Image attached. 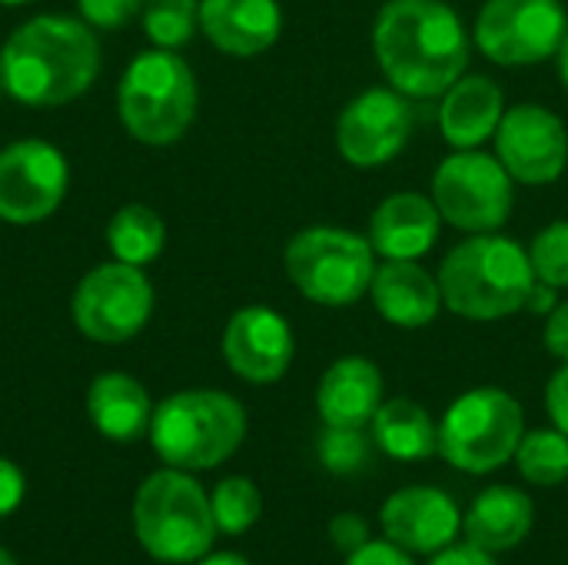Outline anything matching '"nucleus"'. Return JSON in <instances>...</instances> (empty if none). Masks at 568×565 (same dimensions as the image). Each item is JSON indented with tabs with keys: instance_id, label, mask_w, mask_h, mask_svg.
Returning a JSON list of instances; mask_svg holds the SVG:
<instances>
[{
	"instance_id": "obj_1",
	"label": "nucleus",
	"mask_w": 568,
	"mask_h": 565,
	"mask_svg": "<svg viewBox=\"0 0 568 565\" xmlns=\"http://www.w3.org/2000/svg\"><path fill=\"white\" fill-rule=\"evenodd\" d=\"M373 57L409 100L443 97L469 67V30L446 0H386L373 20Z\"/></svg>"
},
{
	"instance_id": "obj_2",
	"label": "nucleus",
	"mask_w": 568,
	"mask_h": 565,
	"mask_svg": "<svg viewBox=\"0 0 568 565\" xmlns=\"http://www.w3.org/2000/svg\"><path fill=\"white\" fill-rule=\"evenodd\" d=\"M100 73V40L90 23L67 13L23 20L0 47V87L10 100L53 110L83 97Z\"/></svg>"
},
{
	"instance_id": "obj_3",
	"label": "nucleus",
	"mask_w": 568,
	"mask_h": 565,
	"mask_svg": "<svg viewBox=\"0 0 568 565\" xmlns=\"http://www.w3.org/2000/svg\"><path fill=\"white\" fill-rule=\"evenodd\" d=\"M436 276L446 310L473 323L523 313L536 286L529 250L503 233L466 236L443 256Z\"/></svg>"
},
{
	"instance_id": "obj_4",
	"label": "nucleus",
	"mask_w": 568,
	"mask_h": 565,
	"mask_svg": "<svg viewBox=\"0 0 568 565\" xmlns=\"http://www.w3.org/2000/svg\"><path fill=\"white\" fill-rule=\"evenodd\" d=\"M250 430L246 410L223 390H180L153 406V453L186 473L216 470L243 446Z\"/></svg>"
},
{
	"instance_id": "obj_5",
	"label": "nucleus",
	"mask_w": 568,
	"mask_h": 565,
	"mask_svg": "<svg viewBox=\"0 0 568 565\" xmlns=\"http://www.w3.org/2000/svg\"><path fill=\"white\" fill-rule=\"evenodd\" d=\"M200 87L193 67L163 47L136 53L116 87L123 130L143 147H173L196 120Z\"/></svg>"
},
{
	"instance_id": "obj_6",
	"label": "nucleus",
	"mask_w": 568,
	"mask_h": 565,
	"mask_svg": "<svg viewBox=\"0 0 568 565\" xmlns=\"http://www.w3.org/2000/svg\"><path fill=\"white\" fill-rule=\"evenodd\" d=\"M133 533L156 563H200L220 536L206 490L186 470H160L146 476L133 496Z\"/></svg>"
},
{
	"instance_id": "obj_7",
	"label": "nucleus",
	"mask_w": 568,
	"mask_h": 565,
	"mask_svg": "<svg viewBox=\"0 0 568 565\" xmlns=\"http://www.w3.org/2000/svg\"><path fill=\"white\" fill-rule=\"evenodd\" d=\"M379 256L366 233L346 226H306L290 236L283 270L290 283L316 306L343 310L369 293Z\"/></svg>"
},
{
	"instance_id": "obj_8",
	"label": "nucleus",
	"mask_w": 568,
	"mask_h": 565,
	"mask_svg": "<svg viewBox=\"0 0 568 565\" xmlns=\"http://www.w3.org/2000/svg\"><path fill=\"white\" fill-rule=\"evenodd\" d=\"M523 433V403L503 386H476L446 406L439 420V456L459 473L489 476L516 460Z\"/></svg>"
},
{
	"instance_id": "obj_9",
	"label": "nucleus",
	"mask_w": 568,
	"mask_h": 565,
	"mask_svg": "<svg viewBox=\"0 0 568 565\" xmlns=\"http://www.w3.org/2000/svg\"><path fill=\"white\" fill-rule=\"evenodd\" d=\"M433 203L453 230L499 233L516 203V180L486 150H453L433 173Z\"/></svg>"
},
{
	"instance_id": "obj_10",
	"label": "nucleus",
	"mask_w": 568,
	"mask_h": 565,
	"mask_svg": "<svg viewBox=\"0 0 568 565\" xmlns=\"http://www.w3.org/2000/svg\"><path fill=\"white\" fill-rule=\"evenodd\" d=\"M156 293L143 266L130 263H100L73 290L70 316L73 326L93 343H126L150 323Z\"/></svg>"
},
{
	"instance_id": "obj_11",
	"label": "nucleus",
	"mask_w": 568,
	"mask_h": 565,
	"mask_svg": "<svg viewBox=\"0 0 568 565\" xmlns=\"http://www.w3.org/2000/svg\"><path fill=\"white\" fill-rule=\"evenodd\" d=\"M568 33L562 0H486L473 40L499 67H532L556 57Z\"/></svg>"
},
{
	"instance_id": "obj_12",
	"label": "nucleus",
	"mask_w": 568,
	"mask_h": 565,
	"mask_svg": "<svg viewBox=\"0 0 568 565\" xmlns=\"http://www.w3.org/2000/svg\"><path fill=\"white\" fill-rule=\"evenodd\" d=\"M70 186V163L60 147L40 137L13 140L0 150V220L33 226L50 220Z\"/></svg>"
},
{
	"instance_id": "obj_13",
	"label": "nucleus",
	"mask_w": 568,
	"mask_h": 565,
	"mask_svg": "<svg viewBox=\"0 0 568 565\" xmlns=\"http://www.w3.org/2000/svg\"><path fill=\"white\" fill-rule=\"evenodd\" d=\"M413 137L409 97L396 87H369L356 93L336 117V150L356 170L393 163Z\"/></svg>"
},
{
	"instance_id": "obj_14",
	"label": "nucleus",
	"mask_w": 568,
	"mask_h": 565,
	"mask_svg": "<svg viewBox=\"0 0 568 565\" xmlns=\"http://www.w3.org/2000/svg\"><path fill=\"white\" fill-rule=\"evenodd\" d=\"M499 163L523 186H549L568 167V130L542 103L506 107L493 137Z\"/></svg>"
},
{
	"instance_id": "obj_15",
	"label": "nucleus",
	"mask_w": 568,
	"mask_h": 565,
	"mask_svg": "<svg viewBox=\"0 0 568 565\" xmlns=\"http://www.w3.org/2000/svg\"><path fill=\"white\" fill-rule=\"evenodd\" d=\"M226 366L253 386L280 383L296 356V336L283 313L273 306H243L236 310L220 340Z\"/></svg>"
},
{
	"instance_id": "obj_16",
	"label": "nucleus",
	"mask_w": 568,
	"mask_h": 565,
	"mask_svg": "<svg viewBox=\"0 0 568 565\" xmlns=\"http://www.w3.org/2000/svg\"><path fill=\"white\" fill-rule=\"evenodd\" d=\"M379 526L389 543L413 556H436L459 543L463 509L439 486H403L379 506Z\"/></svg>"
},
{
	"instance_id": "obj_17",
	"label": "nucleus",
	"mask_w": 568,
	"mask_h": 565,
	"mask_svg": "<svg viewBox=\"0 0 568 565\" xmlns=\"http://www.w3.org/2000/svg\"><path fill=\"white\" fill-rule=\"evenodd\" d=\"M366 296L373 310L396 330H426L446 310L439 276L419 260H383Z\"/></svg>"
},
{
	"instance_id": "obj_18",
	"label": "nucleus",
	"mask_w": 568,
	"mask_h": 565,
	"mask_svg": "<svg viewBox=\"0 0 568 565\" xmlns=\"http://www.w3.org/2000/svg\"><path fill=\"white\" fill-rule=\"evenodd\" d=\"M200 33L226 57H260L283 33L280 0H200Z\"/></svg>"
},
{
	"instance_id": "obj_19",
	"label": "nucleus",
	"mask_w": 568,
	"mask_h": 565,
	"mask_svg": "<svg viewBox=\"0 0 568 565\" xmlns=\"http://www.w3.org/2000/svg\"><path fill=\"white\" fill-rule=\"evenodd\" d=\"M443 230V216L433 196L399 190L386 196L369 216V243L379 260H423Z\"/></svg>"
},
{
	"instance_id": "obj_20",
	"label": "nucleus",
	"mask_w": 568,
	"mask_h": 565,
	"mask_svg": "<svg viewBox=\"0 0 568 565\" xmlns=\"http://www.w3.org/2000/svg\"><path fill=\"white\" fill-rule=\"evenodd\" d=\"M383 370L366 356H339L326 366L316 386V413L323 426L366 430L383 406Z\"/></svg>"
},
{
	"instance_id": "obj_21",
	"label": "nucleus",
	"mask_w": 568,
	"mask_h": 565,
	"mask_svg": "<svg viewBox=\"0 0 568 565\" xmlns=\"http://www.w3.org/2000/svg\"><path fill=\"white\" fill-rule=\"evenodd\" d=\"M503 113V87L486 73H463L439 97V133L453 150H479L496 137Z\"/></svg>"
},
{
	"instance_id": "obj_22",
	"label": "nucleus",
	"mask_w": 568,
	"mask_h": 565,
	"mask_svg": "<svg viewBox=\"0 0 568 565\" xmlns=\"http://www.w3.org/2000/svg\"><path fill=\"white\" fill-rule=\"evenodd\" d=\"M532 526H536L532 496L506 483L483 490L463 513V539L493 556H506L519 549L529 539Z\"/></svg>"
},
{
	"instance_id": "obj_23",
	"label": "nucleus",
	"mask_w": 568,
	"mask_h": 565,
	"mask_svg": "<svg viewBox=\"0 0 568 565\" xmlns=\"http://www.w3.org/2000/svg\"><path fill=\"white\" fill-rule=\"evenodd\" d=\"M87 416L100 436L113 443H133L150 433L153 400L136 376L110 370L93 376L87 390Z\"/></svg>"
},
{
	"instance_id": "obj_24",
	"label": "nucleus",
	"mask_w": 568,
	"mask_h": 565,
	"mask_svg": "<svg viewBox=\"0 0 568 565\" xmlns=\"http://www.w3.org/2000/svg\"><path fill=\"white\" fill-rule=\"evenodd\" d=\"M373 446L396 463H423L439 456V423L416 400H383L369 423Z\"/></svg>"
},
{
	"instance_id": "obj_25",
	"label": "nucleus",
	"mask_w": 568,
	"mask_h": 565,
	"mask_svg": "<svg viewBox=\"0 0 568 565\" xmlns=\"http://www.w3.org/2000/svg\"><path fill=\"white\" fill-rule=\"evenodd\" d=\"M163 243H166V226L160 213L146 203H126L106 223V246L120 263L150 266L163 253Z\"/></svg>"
},
{
	"instance_id": "obj_26",
	"label": "nucleus",
	"mask_w": 568,
	"mask_h": 565,
	"mask_svg": "<svg viewBox=\"0 0 568 565\" xmlns=\"http://www.w3.org/2000/svg\"><path fill=\"white\" fill-rule=\"evenodd\" d=\"M513 463L526 483L539 490H556L568 483V436L556 426L526 430Z\"/></svg>"
},
{
	"instance_id": "obj_27",
	"label": "nucleus",
	"mask_w": 568,
	"mask_h": 565,
	"mask_svg": "<svg viewBox=\"0 0 568 565\" xmlns=\"http://www.w3.org/2000/svg\"><path fill=\"white\" fill-rule=\"evenodd\" d=\"M210 509L223 536H246L263 516V493L250 476H226L210 493Z\"/></svg>"
},
{
	"instance_id": "obj_28",
	"label": "nucleus",
	"mask_w": 568,
	"mask_h": 565,
	"mask_svg": "<svg viewBox=\"0 0 568 565\" xmlns=\"http://www.w3.org/2000/svg\"><path fill=\"white\" fill-rule=\"evenodd\" d=\"M143 33L153 47L180 50L200 30V0H143Z\"/></svg>"
},
{
	"instance_id": "obj_29",
	"label": "nucleus",
	"mask_w": 568,
	"mask_h": 565,
	"mask_svg": "<svg viewBox=\"0 0 568 565\" xmlns=\"http://www.w3.org/2000/svg\"><path fill=\"white\" fill-rule=\"evenodd\" d=\"M316 456H320V466L333 476L363 473L373 456V436H366V430L323 426L316 440Z\"/></svg>"
},
{
	"instance_id": "obj_30",
	"label": "nucleus",
	"mask_w": 568,
	"mask_h": 565,
	"mask_svg": "<svg viewBox=\"0 0 568 565\" xmlns=\"http://www.w3.org/2000/svg\"><path fill=\"white\" fill-rule=\"evenodd\" d=\"M526 250H529V263L539 283L568 290V220L546 223Z\"/></svg>"
},
{
	"instance_id": "obj_31",
	"label": "nucleus",
	"mask_w": 568,
	"mask_h": 565,
	"mask_svg": "<svg viewBox=\"0 0 568 565\" xmlns=\"http://www.w3.org/2000/svg\"><path fill=\"white\" fill-rule=\"evenodd\" d=\"M77 10L93 30H120L143 10V0H77Z\"/></svg>"
},
{
	"instance_id": "obj_32",
	"label": "nucleus",
	"mask_w": 568,
	"mask_h": 565,
	"mask_svg": "<svg viewBox=\"0 0 568 565\" xmlns=\"http://www.w3.org/2000/svg\"><path fill=\"white\" fill-rule=\"evenodd\" d=\"M326 536H329V543L343 553V556H349L353 549H359V546H366L373 536H369V523L359 516V513H336L333 519H329V526H326Z\"/></svg>"
},
{
	"instance_id": "obj_33",
	"label": "nucleus",
	"mask_w": 568,
	"mask_h": 565,
	"mask_svg": "<svg viewBox=\"0 0 568 565\" xmlns=\"http://www.w3.org/2000/svg\"><path fill=\"white\" fill-rule=\"evenodd\" d=\"M343 565H416V556L383 536V539H369L366 546L353 549Z\"/></svg>"
},
{
	"instance_id": "obj_34",
	"label": "nucleus",
	"mask_w": 568,
	"mask_h": 565,
	"mask_svg": "<svg viewBox=\"0 0 568 565\" xmlns=\"http://www.w3.org/2000/svg\"><path fill=\"white\" fill-rule=\"evenodd\" d=\"M546 413L549 423L568 436V363H562L546 383Z\"/></svg>"
},
{
	"instance_id": "obj_35",
	"label": "nucleus",
	"mask_w": 568,
	"mask_h": 565,
	"mask_svg": "<svg viewBox=\"0 0 568 565\" xmlns=\"http://www.w3.org/2000/svg\"><path fill=\"white\" fill-rule=\"evenodd\" d=\"M542 343H546L549 356H556L559 363H568V300H559L556 310L546 316Z\"/></svg>"
},
{
	"instance_id": "obj_36",
	"label": "nucleus",
	"mask_w": 568,
	"mask_h": 565,
	"mask_svg": "<svg viewBox=\"0 0 568 565\" xmlns=\"http://www.w3.org/2000/svg\"><path fill=\"white\" fill-rule=\"evenodd\" d=\"M23 493H27L23 470L0 456V516H10L23 503Z\"/></svg>"
},
{
	"instance_id": "obj_37",
	"label": "nucleus",
	"mask_w": 568,
	"mask_h": 565,
	"mask_svg": "<svg viewBox=\"0 0 568 565\" xmlns=\"http://www.w3.org/2000/svg\"><path fill=\"white\" fill-rule=\"evenodd\" d=\"M429 565H499L493 553L473 546V543H453L446 549H439L436 556H429Z\"/></svg>"
},
{
	"instance_id": "obj_38",
	"label": "nucleus",
	"mask_w": 568,
	"mask_h": 565,
	"mask_svg": "<svg viewBox=\"0 0 568 565\" xmlns=\"http://www.w3.org/2000/svg\"><path fill=\"white\" fill-rule=\"evenodd\" d=\"M196 565H253L250 559L236 556V553H206Z\"/></svg>"
},
{
	"instance_id": "obj_39",
	"label": "nucleus",
	"mask_w": 568,
	"mask_h": 565,
	"mask_svg": "<svg viewBox=\"0 0 568 565\" xmlns=\"http://www.w3.org/2000/svg\"><path fill=\"white\" fill-rule=\"evenodd\" d=\"M556 67H559V80H562V87H566L568 93V33L562 37L559 50H556Z\"/></svg>"
},
{
	"instance_id": "obj_40",
	"label": "nucleus",
	"mask_w": 568,
	"mask_h": 565,
	"mask_svg": "<svg viewBox=\"0 0 568 565\" xmlns=\"http://www.w3.org/2000/svg\"><path fill=\"white\" fill-rule=\"evenodd\" d=\"M0 565H17V559H13L3 546H0Z\"/></svg>"
},
{
	"instance_id": "obj_41",
	"label": "nucleus",
	"mask_w": 568,
	"mask_h": 565,
	"mask_svg": "<svg viewBox=\"0 0 568 565\" xmlns=\"http://www.w3.org/2000/svg\"><path fill=\"white\" fill-rule=\"evenodd\" d=\"M3 7H20V3H30V0H0Z\"/></svg>"
},
{
	"instance_id": "obj_42",
	"label": "nucleus",
	"mask_w": 568,
	"mask_h": 565,
	"mask_svg": "<svg viewBox=\"0 0 568 565\" xmlns=\"http://www.w3.org/2000/svg\"><path fill=\"white\" fill-rule=\"evenodd\" d=\"M0 90H3V87H0Z\"/></svg>"
}]
</instances>
